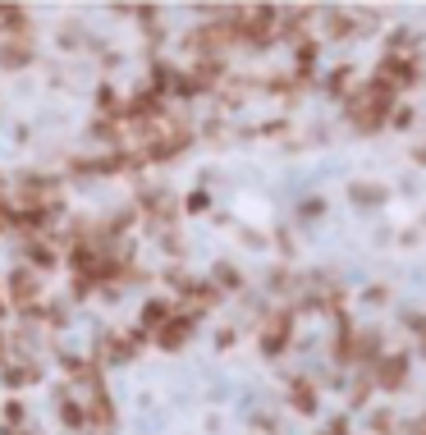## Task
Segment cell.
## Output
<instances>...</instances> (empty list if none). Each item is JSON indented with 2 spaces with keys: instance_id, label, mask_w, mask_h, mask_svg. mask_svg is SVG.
Masks as SVG:
<instances>
[{
  "instance_id": "cell-2",
  "label": "cell",
  "mask_w": 426,
  "mask_h": 435,
  "mask_svg": "<svg viewBox=\"0 0 426 435\" xmlns=\"http://www.w3.org/2000/svg\"><path fill=\"white\" fill-rule=\"evenodd\" d=\"M37 293H41V285L32 280V270H14V275H9V298L14 302H32Z\"/></svg>"
},
{
  "instance_id": "cell-5",
  "label": "cell",
  "mask_w": 426,
  "mask_h": 435,
  "mask_svg": "<svg viewBox=\"0 0 426 435\" xmlns=\"http://www.w3.org/2000/svg\"><path fill=\"white\" fill-rule=\"evenodd\" d=\"M293 404H298L303 412H312V408H316V399H312V385H293Z\"/></svg>"
},
{
  "instance_id": "cell-1",
  "label": "cell",
  "mask_w": 426,
  "mask_h": 435,
  "mask_svg": "<svg viewBox=\"0 0 426 435\" xmlns=\"http://www.w3.org/2000/svg\"><path fill=\"white\" fill-rule=\"evenodd\" d=\"M188 330H193V317H179V321L170 317V321L156 330V344H166V348H179L183 339H188Z\"/></svg>"
},
{
  "instance_id": "cell-3",
  "label": "cell",
  "mask_w": 426,
  "mask_h": 435,
  "mask_svg": "<svg viewBox=\"0 0 426 435\" xmlns=\"http://www.w3.org/2000/svg\"><path fill=\"white\" fill-rule=\"evenodd\" d=\"M0 64H5V69H24V64H28V46H24V41H5V46H0Z\"/></svg>"
},
{
  "instance_id": "cell-4",
  "label": "cell",
  "mask_w": 426,
  "mask_h": 435,
  "mask_svg": "<svg viewBox=\"0 0 426 435\" xmlns=\"http://www.w3.org/2000/svg\"><path fill=\"white\" fill-rule=\"evenodd\" d=\"M170 321V302H147L142 307V325H151V330H161V325Z\"/></svg>"
}]
</instances>
